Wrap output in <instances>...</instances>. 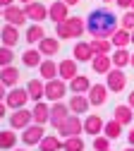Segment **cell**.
Here are the masks:
<instances>
[{"label":"cell","instance_id":"f907efd6","mask_svg":"<svg viewBox=\"0 0 134 151\" xmlns=\"http://www.w3.org/2000/svg\"><path fill=\"white\" fill-rule=\"evenodd\" d=\"M103 3H115V0H103Z\"/></svg>","mask_w":134,"mask_h":151},{"label":"cell","instance_id":"e0dca14e","mask_svg":"<svg viewBox=\"0 0 134 151\" xmlns=\"http://www.w3.org/2000/svg\"><path fill=\"white\" fill-rule=\"evenodd\" d=\"M27 91H29V99H31L34 103L43 101V99H46V82H43V79H31V82L27 84Z\"/></svg>","mask_w":134,"mask_h":151},{"label":"cell","instance_id":"816d5d0a","mask_svg":"<svg viewBox=\"0 0 134 151\" xmlns=\"http://www.w3.org/2000/svg\"><path fill=\"white\" fill-rule=\"evenodd\" d=\"M3 10H5V7H0V17H3Z\"/></svg>","mask_w":134,"mask_h":151},{"label":"cell","instance_id":"3957f363","mask_svg":"<svg viewBox=\"0 0 134 151\" xmlns=\"http://www.w3.org/2000/svg\"><path fill=\"white\" fill-rule=\"evenodd\" d=\"M70 84H65V79L60 77H55V79H48L46 82V101L55 103V101H62V96L67 93Z\"/></svg>","mask_w":134,"mask_h":151},{"label":"cell","instance_id":"74e56055","mask_svg":"<svg viewBox=\"0 0 134 151\" xmlns=\"http://www.w3.org/2000/svg\"><path fill=\"white\" fill-rule=\"evenodd\" d=\"M120 27L127 29V31H134V10H127L120 19Z\"/></svg>","mask_w":134,"mask_h":151},{"label":"cell","instance_id":"db71d44e","mask_svg":"<svg viewBox=\"0 0 134 151\" xmlns=\"http://www.w3.org/2000/svg\"><path fill=\"white\" fill-rule=\"evenodd\" d=\"M132 10H134V0H132Z\"/></svg>","mask_w":134,"mask_h":151},{"label":"cell","instance_id":"7402d4cb","mask_svg":"<svg viewBox=\"0 0 134 151\" xmlns=\"http://www.w3.org/2000/svg\"><path fill=\"white\" fill-rule=\"evenodd\" d=\"M91 70H93L96 74H108V72L113 70V58H110V55H93Z\"/></svg>","mask_w":134,"mask_h":151},{"label":"cell","instance_id":"f6af8a7d","mask_svg":"<svg viewBox=\"0 0 134 151\" xmlns=\"http://www.w3.org/2000/svg\"><path fill=\"white\" fill-rule=\"evenodd\" d=\"M65 3H67V5L72 7V5H79V0H65Z\"/></svg>","mask_w":134,"mask_h":151},{"label":"cell","instance_id":"d590c367","mask_svg":"<svg viewBox=\"0 0 134 151\" xmlns=\"http://www.w3.org/2000/svg\"><path fill=\"white\" fill-rule=\"evenodd\" d=\"M12 60H14V53H12V48H10V46H0V67H7V65H12Z\"/></svg>","mask_w":134,"mask_h":151},{"label":"cell","instance_id":"52a82bcc","mask_svg":"<svg viewBox=\"0 0 134 151\" xmlns=\"http://www.w3.org/2000/svg\"><path fill=\"white\" fill-rule=\"evenodd\" d=\"M7 120H10L12 129H27L34 122V113L29 108H17V110H12V115H7Z\"/></svg>","mask_w":134,"mask_h":151},{"label":"cell","instance_id":"7bdbcfd3","mask_svg":"<svg viewBox=\"0 0 134 151\" xmlns=\"http://www.w3.org/2000/svg\"><path fill=\"white\" fill-rule=\"evenodd\" d=\"M10 5H14V0H0V7H10Z\"/></svg>","mask_w":134,"mask_h":151},{"label":"cell","instance_id":"ac0fdd59","mask_svg":"<svg viewBox=\"0 0 134 151\" xmlns=\"http://www.w3.org/2000/svg\"><path fill=\"white\" fill-rule=\"evenodd\" d=\"M72 55L79 63H91L93 60V48H91V43H84V41H79V43H74V48H72Z\"/></svg>","mask_w":134,"mask_h":151},{"label":"cell","instance_id":"30bf717a","mask_svg":"<svg viewBox=\"0 0 134 151\" xmlns=\"http://www.w3.org/2000/svg\"><path fill=\"white\" fill-rule=\"evenodd\" d=\"M24 12H27L29 19L36 22V24H41L43 19H48V7H46L43 3H38V0H31V3H27V5H24Z\"/></svg>","mask_w":134,"mask_h":151},{"label":"cell","instance_id":"7c38bea8","mask_svg":"<svg viewBox=\"0 0 134 151\" xmlns=\"http://www.w3.org/2000/svg\"><path fill=\"white\" fill-rule=\"evenodd\" d=\"M67 17H70V5L65 3V0H55V3L48 5V19H53L55 24L65 22Z\"/></svg>","mask_w":134,"mask_h":151},{"label":"cell","instance_id":"e575fe53","mask_svg":"<svg viewBox=\"0 0 134 151\" xmlns=\"http://www.w3.org/2000/svg\"><path fill=\"white\" fill-rule=\"evenodd\" d=\"M84 149H86V144H84L82 134L79 137H67L62 142V151H84Z\"/></svg>","mask_w":134,"mask_h":151},{"label":"cell","instance_id":"484cf974","mask_svg":"<svg viewBox=\"0 0 134 151\" xmlns=\"http://www.w3.org/2000/svg\"><path fill=\"white\" fill-rule=\"evenodd\" d=\"M38 72H41V79L48 82V79H55L57 77V63L53 58H46L41 65H38Z\"/></svg>","mask_w":134,"mask_h":151},{"label":"cell","instance_id":"f5cc1de1","mask_svg":"<svg viewBox=\"0 0 134 151\" xmlns=\"http://www.w3.org/2000/svg\"><path fill=\"white\" fill-rule=\"evenodd\" d=\"M22 3H24V5H27V3H31V0H22Z\"/></svg>","mask_w":134,"mask_h":151},{"label":"cell","instance_id":"c3c4849f","mask_svg":"<svg viewBox=\"0 0 134 151\" xmlns=\"http://www.w3.org/2000/svg\"><path fill=\"white\" fill-rule=\"evenodd\" d=\"M125 151H134V146H127V149H125Z\"/></svg>","mask_w":134,"mask_h":151},{"label":"cell","instance_id":"ee69618b","mask_svg":"<svg viewBox=\"0 0 134 151\" xmlns=\"http://www.w3.org/2000/svg\"><path fill=\"white\" fill-rule=\"evenodd\" d=\"M127 103L134 108V91H129V96H127Z\"/></svg>","mask_w":134,"mask_h":151},{"label":"cell","instance_id":"b9f144b4","mask_svg":"<svg viewBox=\"0 0 134 151\" xmlns=\"http://www.w3.org/2000/svg\"><path fill=\"white\" fill-rule=\"evenodd\" d=\"M127 142H129V146H134V127L129 129V134H127Z\"/></svg>","mask_w":134,"mask_h":151},{"label":"cell","instance_id":"ba28073f","mask_svg":"<svg viewBox=\"0 0 134 151\" xmlns=\"http://www.w3.org/2000/svg\"><path fill=\"white\" fill-rule=\"evenodd\" d=\"M72 115V110H70V103H62V101H55L50 103V125L57 129L67 118Z\"/></svg>","mask_w":134,"mask_h":151},{"label":"cell","instance_id":"7a4b0ae2","mask_svg":"<svg viewBox=\"0 0 134 151\" xmlns=\"http://www.w3.org/2000/svg\"><path fill=\"white\" fill-rule=\"evenodd\" d=\"M84 31H86V19H82V17H67L65 22L55 24V36H57L60 41L82 39Z\"/></svg>","mask_w":134,"mask_h":151},{"label":"cell","instance_id":"1f68e13d","mask_svg":"<svg viewBox=\"0 0 134 151\" xmlns=\"http://www.w3.org/2000/svg\"><path fill=\"white\" fill-rule=\"evenodd\" d=\"M38 146H41V151H60L62 142H60V137H55V134H46Z\"/></svg>","mask_w":134,"mask_h":151},{"label":"cell","instance_id":"8fae6325","mask_svg":"<svg viewBox=\"0 0 134 151\" xmlns=\"http://www.w3.org/2000/svg\"><path fill=\"white\" fill-rule=\"evenodd\" d=\"M77 74H79V60H77V58L60 60V65H57V77H60V79L70 82L72 77H77Z\"/></svg>","mask_w":134,"mask_h":151},{"label":"cell","instance_id":"681fc988","mask_svg":"<svg viewBox=\"0 0 134 151\" xmlns=\"http://www.w3.org/2000/svg\"><path fill=\"white\" fill-rule=\"evenodd\" d=\"M132 46H134V31H132Z\"/></svg>","mask_w":134,"mask_h":151},{"label":"cell","instance_id":"277c9868","mask_svg":"<svg viewBox=\"0 0 134 151\" xmlns=\"http://www.w3.org/2000/svg\"><path fill=\"white\" fill-rule=\"evenodd\" d=\"M29 101H31V99H29L27 86H24V89H22V86H12V89L7 91V96H5V103H7V108H12V110H17V108H27Z\"/></svg>","mask_w":134,"mask_h":151},{"label":"cell","instance_id":"f546056e","mask_svg":"<svg viewBox=\"0 0 134 151\" xmlns=\"http://www.w3.org/2000/svg\"><path fill=\"white\" fill-rule=\"evenodd\" d=\"M41 58H43V53L38 50V48H29V50L22 53V63H24L27 67H38V65L43 63Z\"/></svg>","mask_w":134,"mask_h":151},{"label":"cell","instance_id":"9c48e42d","mask_svg":"<svg viewBox=\"0 0 134 151\" xmlns=\"http://www.w3.org/2000/svg\"><path fill=\"white\" fill-rule=\"evenodd\" d=\"M105 84H108V89H110V91L120 93V91L127 86V74H125L120 67H113V70L105 74Z\"/></svg>","mask_w":134,"mask_h":151},{"label":"cell","instance_id":"44dd1931","mask_svg":"<svg viewBox=\"0 0 134 151\" xmlns=\"http://www.w3.org/2000/svg\"><path fill=\"white\" fill-rule=\"evenodd\" d=\"M38 50L43 53V58H53V55L60 50V39H50V36H46V39H41L38 41Z\"/></svg>","mask_w":134,"mask_h":151},{"label":"cell","instance_id":"603a6c76","mask_svg":"<svg viewBox=\"0 0 134 151\" xmlns=\"http://www.w3.org/2000/svg\"><path fill=\"white\" fill-rule=\"evenodd\" d=\"M0 82H3L7 89H12V86H17V82H19V70L14 67V65H7V67H0Z\"/></svg>","mask_w":134,"mask_h":151},{"label":"cell","instance_id":"5b68a950","mask_svg":"<svg viewBox=\"0 0 134 151\" xmlns=\"http://www.w3.org/2000/svg\"><path fill=\"white\" fill-rule=\"evenodd\" d=\"M43 137H46V125L31 122L27 129H22V144L24 146H38Z\"/></svg>","mask_w":134,"mask_h":151},{"label":"cell","instance_id":"ffe728a7","mask_svg":"<svg viewBox=\"0 0 134 151\" xmlns=\"http://www.w3.org/2000/svg\"><path fill=\"white\" fill-rule=\"evenodd\" d=\"M103 127H105V122L101 120V115H89V118L84 120V132L91 134V137L103 134Z\"/></svg>","mask_w":134,"mask_h":151},{"label":"cell","instance_id":"7dc6e473","mask_svg":"<svg viewBox=\"0 0 134 151\" xmlns=\"http://www.w3.org/2000/svg\"><path fill=\"white\" fill-rule=\"evenodd\" d=\"M129 65H132V67H134V53H132V63H129Z\"/></svg>","mask_w":134,"mask_h":151},{"label":"cell","instance_id":"d6a6232c","mask_svg":"<svg viewBox=\"0 0 134 151\" xmlns=\"http://www.w3.org/2000/svg\"><path fill=\"white\" fill-rule=\"evenodd\" d=\"M17 146V134H14V129L10 127V129H3L0 132V149H14Z\"/></svg>","mask_w":134,"mask_h":151},{"label":"cell","instance_id":"6da1fadb","mask_svg":"<svg viewBox=\"0 0 134 151\" xmlns=\"http://www.w3.org/2000/svg\"><path fill=\"white\" fill-rule=\"evenodd\" d=\"M118 29V14L108 7L91 10V14L86 17V34L91 39H110Z\"/></svg>","mask_w":134,"mask_h":151},{"label":"cell","instance_id":"5bb4252c","mask_svg":"<svg viewBox=\"0 0 134 151\" xmlns=\"http://www.w3.org/2000/svg\"><path fill=\"white\" fill-rule=\"evenodd\" d=\"M0 41H3V46H10V48H14L17 43H19V27H14V24H3V29H0Z\"/></svg>","mask_w":134,"mask_h":151},{"label":"cell","instance_id":"bcb514c9","mask_svg":"<svg viewBox=\"0 0 134 151\" xmlns=\"http://www.w3.org/2000/svg\"><path fill=\"white\" fill-rule=\"evenodd\" d=\"M12 151H27V149H17V146H14V149H12Z\"/></svg>","mask_w":134,"mask_h":151},{"label":"cell","instance_id":"836d02e7","mask_svg":"<svg viewBox=\"0 0 134 151\" xmlns=\"http://www.w3.org/2000/svg\"><path fill=\"white\" fill-rule=\"evenodd\" d=\"M122 127H125L122 122H118V120L113 118V120H108V122H105V127H103V134H105V137H110V139H118V137L122 134Z\"/></svg>","mask_w":134,"mask_h":151},{"label":"cell","instance_id":"d4e9b609","mask_svg":"<svg viewBox=\"0 0 134 151\" xmlns=\"http://www.w3.org/2000/svg\"><path fill=\"white\" fill-rule=\"evenodd\" d=\"M89 89H91V82H89L86 74H77V77L70 79V91L72 93H89Z\"/></svg>","mask_w":134,"mask_h":151},{"label":"cell","instance_id":"ab89813d","mask_svg":"<svg viewBox=\"0 0 134 151\" xmlns=\"http://www.w3.org/2000/svg\"><path fill=\"white\" fill-rule=\"evenodd\" d=\"M3 118H7V103L0 101V120H3Z\"/></svg>","mask_w":134,"mask_h":151},{"label":"cell","instance_id":"4316f807","mask_svg":"<svg viewBox=\"0 0 134 151\" xmlns=\"http://www.w3.org/2000/svg\"><path fill=\"white\" fill-rule=\"evenodd\" d=\"M110 58H113V67H120V70H122V67H127V65L132 63V53H129L127 48H115Z\"/></svg>","mask_w":134,"mask_h":151},{"label":"cell","instance_id":"8d00e7d4","mask_svg":"<svg viewBox=\"0 0 134 151\" xmlns=\"http://www.w3.org/2000/svg\"><path fill=\"white\" fill-rule=\"evenodd\" d=\"M110 137L105 134H98V137H93V151H110Z\"/></svg>","mask_w":134,"mask_h":151},{"label":"cell","instance_id":"f1b7e54d","mask_svg":"<svg viewBox=\"0 0 134 151\" xmlns=\"http://www.w3.org/2000/svg\"><path fill=\"white\" fill-rule=\"evenodd\" d=\"M24 36H27V39H24L27 43H38L41 39H46V29H43L41 24H36V22H34V24L27 27V34H24Z\"/></svg>","mask_w":134,"mask_h":151},{"label":"cell","instance_id":"83f0119b","mask_svg":"<svg viewBox=\"0 0 134 151\" xmlns=\"http://www.w3.org/2000/svg\"><path fill=\"white\" fill-rule=\"evenodd\" d=\"M110 41H113V46L115 48H127L129 43H132V31H127V29H118L113 36H110Z\"/></svg>","mask_w":134,"mask_h":151},{"label":"cell","instance_id":"8992f818","mask_svg":"<svg viewBox=\"0 0 134 151\" xmlns=\"http://www.w3.org/2000/svg\"><path fill=\"white\" fill-rule=\"evenodd\" d=\"M82 132H84V122L79 120V115H74V113H72V115H70L60 127H57V134H62V139H67V137H79Z\"/></svg>","mask_w":134,"mask_h":151},{"label":"cell","instance_id":"cb8c5ba5","mask_svg":"<svg viewBox=\"0 0 134 151\" xmlns=\"http://www.w3.org/2000/svg\"><path fill=\"white\" fill-rule=\"evenodd\" d=\"M113 118L118 120V122H122V125H129V122L134 120V108H132L129 103H125V106H115Z\"/></svg>","mask_w":134,"mask_h":151},{"label":"cell","instance_id":"f35d334b","mask_svg":"<svg viewBox=\"0 0 134 151\" xmlns=\"http://www.w3.org/2000/svg\"><path fill=\"white\" fill-rule=\"evenodd\" d=\"M120 10H132V0H115Z\"/></svg>","mask_w":134,"mask_h":151},{"label":"cell","instance_id":"11a10c76","mask_svg":"<svg viewBox=\"0 0 134 151\" xmlns=\"http://www.w3.org/2000/svg\"><path fill=\"white\" fill-rule=\"evenodd\" d=\"M110 151H113V149H110Z\"/></svg>","mask_w":134,"mask_h":151},{"label":"cell","instance_id":"4dcf8cb0","mask_svg":"<svg viewBox=\"0 0 134 151\" xmlns=\"http://www.w3.org/2000/svg\"><path fill=\"white\" fill-rule=\"evenodd\" d=\"M89 43H91V48H93V53H96V55H110V53H113V48H115L110 39H91Z\"/></svg>","mask_w":134,"mask_h":151},{"label":"cell","instance_id":"4fadbf2b","mask_svg":"<svg viewBox=\"0 0 134 151\" xmlns=\"http://www.w3.org/2000/svg\"><path fill=\"white\" fill-rule=\"evenodd\" d=\"M3 19L7 22V24H14V27H22L29 17H27V12H24V7H19V5H10V7H5L3 10Z\"/></svg>","mask_w":134,"mask_h":151},{"label":"cell","instance_id":"60d3db41","mask_svg":"<svg viewBox=\"0 0 134 151\" xmlns=\"http://www.w3.org/2000/svg\"><path fill=\"white\" fill-rule=\"evenodd\" d=\"M7 91H10V89H7V86H5L3 82H0V101H5V96H7Z\"/></svg>","mask_w":134,"mask_h":151},{"label":"cell","instance_id":"d6986e66","mask_svg":"<svg viewBox=\"0 0 134 151\" xmlns=\"http://www.w3.org/2000/svg\"><path fill=\"white\" fill-rule=\"evenodd\" d=\"M31 113H34V122H38V125H48L50 122V106L48 103H43V101L34 103Z\"/></svg>","mask_w":134,"mask_h":151},{"label":"cell","instance_id":"2e32d148","mask_svg":"<svg viewBox=\"0 0 134 151\" xmlns=\"http://www.w3.org/2000/svg\"><path fill=\"white\" fill-rule=\"evenodd\" d=\"M108 84H91V89H89V101H91V106H103L105 101H108Z\"/></svg>","mask_w":134,"mask_h":151},{"label":"cell","instance_id":"9a60e30c","mask_svg":"<svg viewBox=\"0 0 134 151\" xmlns=\"http://www.w3.org/2000/svg\"><path fill=\"white\" fill-rule=\"evenodd\" d=\"M91 108V101L86 93H74V96L70 99V110L74 113V115H86Z\"/></svg>","mask_w":134,"mask_h":151}]
</instances>
